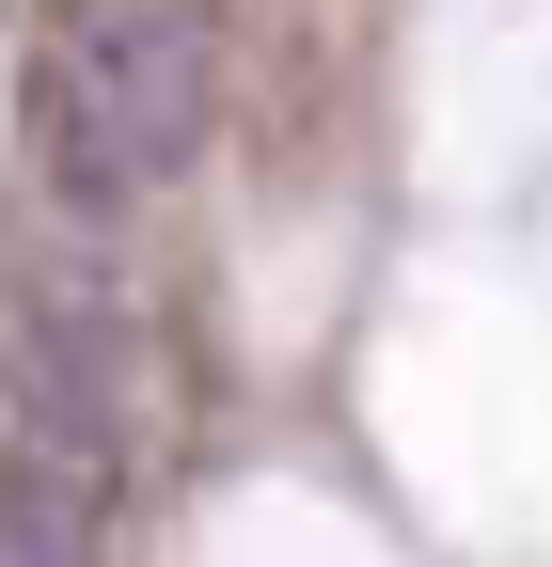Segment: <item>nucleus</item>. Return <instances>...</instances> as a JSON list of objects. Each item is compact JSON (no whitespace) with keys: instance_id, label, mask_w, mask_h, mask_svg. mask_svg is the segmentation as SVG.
I'll use <instances>...</instances> for the list:
<instances>
[{"instance_id":"f03ea898","label":"nucleus","mask_w":552,"mask_h":567,"mask_svg":"<svg viewBox=\"0 0 552 567\" xmlns=\"http://www.w3.org/2000/svg\"><path fill=\"white\" fill-rule=\"evenodd\" d=\"M0 567H95V551H80V520H63L48 488H17V505H0Z\"/></svg>"},{"instance_id":"f257e3e1","label":"nucleus","mask_w":552,"mask_h":567,"mask_svg":"<svg viewBox=\"0 0 552 567\" xmlns=\"http://www.w3.org/2000/svg\"><path fill=\"white\" fill-rule=\"evenodd\" d=\"M205 142V32L174 0H111V17L63 32V80H48V174L95 189V205H143L190 174Z\"/></svg>"}]
</instances>
